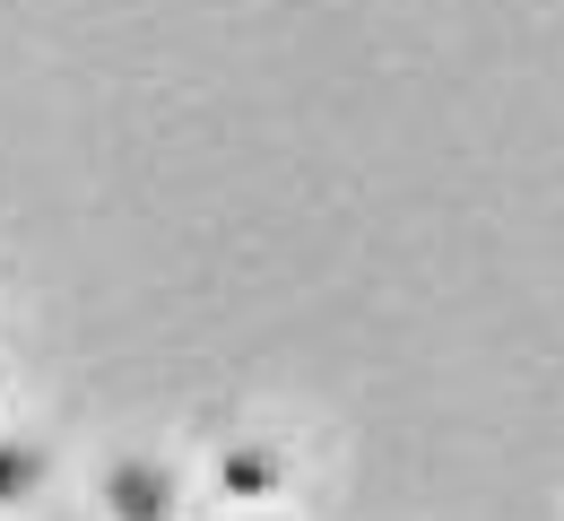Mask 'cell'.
<instances>
[{"instance_id": "6da1fadb", "label": "cell", "mask_w": 564, "mask_h": 521, "mask_svg": "<svg viewBox=\"0 0 564 521\" xmlns=\"http://www.w3.org/2000/svg\"><path fill=\"white\" fill-rule=\"evenodd\" d=\"M96 496H105V521H174V469L165 460H148V452H113L105 460V478H96Z\"/></svg>"}, {"instance_id": "7a4b0ae2", "label": "cell", "mask_w": 564, "mask_h": 521, "mask_svg": "<svg viewBox=\"0 0 564 521\" xmlns=\"http://www.w3.org/2000/svg\"><path fill=\"white\" fill-rule=\"evenodd\" d=\"M209 478H217L226 504H270V496L286 487V452L279 444H226Z\"/></svg>"}, {"instance_id": "3957f363", "label": "cell", "mask_w": 564, "mask_h": 521, "mask_svg": "<svg viewBox=\"0 0 564 521\" xmlns=\"http://www.w3.org/2000/svg\"><path fill=\"white\" fill-rule=\"evenodd\" d=\"M35 487H44V444L0 435V513H9V504H35Z\"/></svg>"}]
</instances>
